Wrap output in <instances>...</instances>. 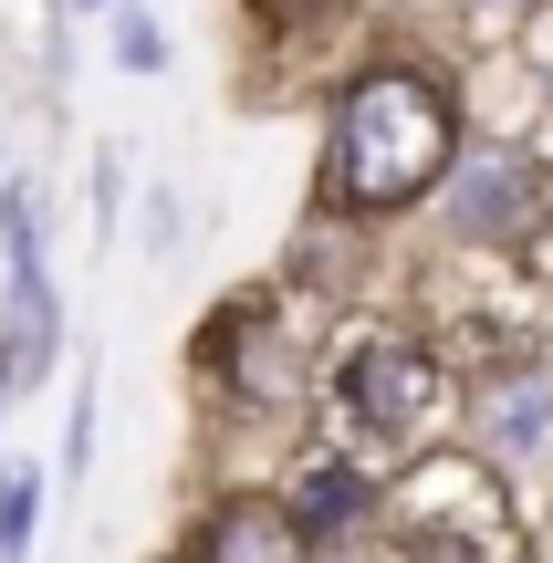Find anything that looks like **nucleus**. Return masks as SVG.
<instances>
[{"label": "nucleus", "mask_w": 553, "mask_h": 563, "mask_svg": "<svg viewBox=\"0 0 553 563\" xmlns=\"http://www.w3.org/2000/svg\"><path fill=\"white\" fill-rule=\"evenodd\" d=\"M460 95L418 53H366L334 95L324 125V178L313 209L324 220H408L418 199H439V178L460 167Z\"/></svg>", "instance_id": "1"}, {"label": "nucleus", "mask_w": 553, "mask_h": 563, "mask_svg": "<svg viewBox=\"0 0 553 563\" xmlns=\"http://www.w3.org/2000/svg\"><path fill=\"white\" fill-rule=\"evenodd\" d=\"M376 532H387L397 563H522L533 553V522L512 501V470L501 460H418L408 481H387L376 501Z\"/></svg>", "instance_id": "2"}, {"label": "nucleus", "mask_w": 553, "mask_h": 563, "mask_svg": "<svg viewBox=\"0 0 553 563\" xmlns=\"http://www.w3.org/2000/svg\"><path fill=\"white\" fill-rule=\"evenodd\" d=\"M439 230L460 251H522L543 262V230H553V167L512 136H471L460 167L439 178Z\"/></svg>", "instance_id": "3"}, {"label": "nucleus", "mask_w": 553, "mask_h": 563, "mask_svg": "<svg viewBox=\"0 0 553 563\" xmlns=\"http://www.w3.org/2000/svg\"><path fill=\"white\" fill-rule=\"evenodd\" d=\"M439 407H450V365H439L418 334H355L345 344V365H334V418H345L366 449L429 439Z\"/></svg>", "instance_id": "4"}, {"label": "nucleus", "mask_w": 553, "mask_h": 563, "mask_svg": "<svg viewBox=\"0 0 553 563\" xmlns=\"http://www.w3.org/2000/svg\"><path fill=\"white\" fill-rule=\"evenodd\" d=\"M199 365L220 376V397L241 407V418H303V397H313L303 334H292V313L262 302V292L220 302V323L199 334Z\"/></svg>", "instance_id": "5"}, {"label": "nucleus", "mask_w": 553, "mask_h": 563, "mask_svg": "<svg viewBox=\"0 0 553 563\" xmlns=\"http://www.w3.org/2000/svg\"><path fill=\"white\" fill-rule=\"evenodd\" d=\"M471 449L501 460L512 481H543L553 470V365L522 355V365H491L471 386Z\"/></svg>", "instance_id": "6"}, {"label": "nucleus", "mask_w": 553, "mask_h": 563, "mask_svg": "<svg viewBox=\"0 0 553 563\" xmlns=\"http://www.w3.org/2000/svg\"><path fill=\"white\" fill-rule=\"evenodd\" d=\"M188 563H324V543L303 532V511L283 490H230V501H209Z\"/></svg>", "instance_id": "7"}, {"label": "nucleus", "mask_w": 553, "mask_h": 563, "mask_svg": "<svg viewBox=\"0 0 553 563\" xmlns=\"http://www.w3.org/2000/svg\"><path fill=\"white\" fill-rule=\"evenodd\" d=\"M283 501L303 511V532H313V543H345V532H366V522H376V501H387V490H376L355 460H303Z\"/></svg>", "instance_id": "8"}, {"label": "nucleus", "mask_w": 553, "mask_h": 563, "mask_svg": "<svg viewBox=\"0 0 553 563\" xmlns=\"http://www.w3.org/2000/svg\"><path fill=\"white\" fill-rule=\"evenodd\" d=\"M63 355V302H53V272H11V365L42 376Z\"/></svg>", "instance_id": "9"}, {"label": "nucleus", "mask_w": 553, "mask_h": 563, "mask_svg": "<svg viewBox=\"0 0 553 563\" xmlns=\"http://www.w3.org/2000/svg\"><path fill=\"white\" fill-rule=\"evenodd\" d=\"M32 532H42V470L0 460V563H32Z\"/></svg>", "instance_id": "10"}, {"label": "nucleus", "mask_w": 553, "mask_h": 563, "mask_svg": "<svg viewBox=\"0 0 553 563\" xmlns=\"http://www.w3.org/2000/svg\"><path fill=\"white\" fill-rule=\"evenodd\" d=\"M0 262L42 272V188L32 178H0Z\"/></svg>", "instance_id": "11"}, {"label": "nucleus", "mask_w": 553, "mask_h": 563, "mask_svg": "<svg viewBox=\"0 0 553 563\" xmlns=\"http://www.w3.org/2000/svg\"><path fill=\"white\" fill-rule=\"evenodd\" d=\"M115 63H125V74H157V63H167V32H157V11H136V0L115 11Z\"/></svg>", "instance_id": "12"}, {"label": "nucleus", "mask_w": 553, "mask_h": 563, "mask_svg": "<svg viewBox=\"0 0 553 563\" xmlns=\"http://www.w3.org/2000/svg\"><path fill=\"white\" fill-rule=\"evenodd\" d=\"M84 460H95V386L74 397V428H63V481H84Z\"/></svg>", "instance_id": "13"}, {"label": "nucleus", "mask_w": 553, "mask_h": 563, "mask_svg": "<svg viewBox=\"0 0 553 563\" xmlns=\"http://www.w3.org/2000/svg\"><path fill=\"white\" fill-rule=\"evenodd\" d=\"M146 251H157V262L178 251V199H146Z\"/></svg>", "instance_id": "14"}, {"label": "nucleus", "mask_w": 553, "mask_h": 563, "mask_svg": "<svg viewBox=\"0 0 553 563\" xmlns=\"http://www.w3.org/2000/svg\"><path fill=\"white\" fill-rule=\"evenodd\" d=\"M533 84L553 95V11H543V0H533Z\"/></svg>", "instance_id": "15"}, {"label": "nucleus", "mask_w": 553, "mask_h": 563, "mask_svg": "<svg viewBox=\"0 0 553 563\" xmlns=\"http://www.w3.org/2000/svg\"><path fill=\"white\" fill-rule=\"evenodd\" d=\"M272 11H292V21H334V11H355V0H272Z\"/></svg>", "instance_id": "16"}, {"label": "nucleus", "mask_w": 553, "mask_h": 563, "mask_svg": "<svg viewBox=\"0 0 553 563\" xmlns=\"http://www.w3.org/2000/svg\"><path fill=\"white\" fill-rule=\"evenodd\" d=\"M533 563H553V511H543V522H533Z\"/></svg>", "instance_id": "17"}, {"label": "nucleus", "mask_w": 553, "mask_h": 563, "mask_svg": "<svg viewBox=\"0 0 553 563\" xmlns=\"http://www.w3.org/2000/svg\"><path fill=\"white\" fill-rule=\"evenodd\" d=\"M11 386H21V365H11V344H0V407H11Z\"/></svg>", "instance_id": "18"}, {"label": "nucleus", "mask_w": 553, "mask_h": 563, "mask_svg": "<svg viewBox=\"0 0 553 563\" xmlns=\"http://www.w3.org/2000/svg\"><path fill=\"white\" fill-rule=\"evenodd\" d=\"M471 11H533V0H471Z\"/></svg>", "instance_id": "19"}, {"label": "nucleus", "mask_w": 553, "mask_h": 563, "mask_svg": "<svg viewBox=\"0 0 553 563\" xmlns=\"http://www.w3.org/2000/svg\"><path fill=\"white\" fill-rule=\"evenodd\" d=\"M74 11H115V0H74Z\"/></svg>", "instance_id": "20"}]
</instances>
